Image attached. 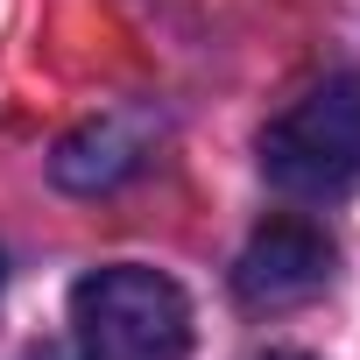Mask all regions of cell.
I'll return each instance as SVG.
<instances>
[{"label": "cell", "instance_id": "cell-6", "mask_svg": "<svg viewBox=\"0 0 360 360\" xmlns=\"http://www.w3.org/2000/svg\"><path fill=\"white\" fill-rule=\"evenodd\" d=\"M262 360H311V353H262Z\"/></svg>", "mask_w": 360, "mask_h": 360}, {"label": "cell", "instance_id": "cell-4", "mask_svg": "<svg viewBox=\"0 0 360 360\" xmlns=\"http://www.w3.org/2000/svg\"><path fill=\"white\" fill-rule=\"evenodd\" d=\"M148 148H155V120L127 106V113H99L78 134H64L50 169H57L64 191H113V184H127V176L148 162Z\"/></svg>", "mask_w": 360, "mask_h": 360}, {"label": "cell", "instance_id": "cell-1", "mask_svg": "<svg viewBox=\"0 0 360 360\" xmlns=\"http://www.w3.org/2000/svg\"><path fill=\"white\" fill-rule=\"evenodd\" d=\"M262 176L297 205H332L360 191V71L311 85L269 120Z\"/></svg>", "mask_w": 360, "mask_h": 360}, {"label": "cell", "instance_id": "cell-2", "mask_svg": "<svg viewBox=\"0 0 360 360\" xmlns=\"http://www.w3.org/2000/svg\"><path fill=\"white\" fill-rule=\"evenodd\" d=\"M71 325L85 360H184L191 353V297L162 269H92L71 290Z\"/></svg>", "mask_w": 360, "mask_h": 360}, {"label": "cell", "instance_id": "cell-5", "mask_svg": "<svg viewBox=\"0 0 360 360\" xmlns=\"http://www.w3.org/2000/svg\"><path fill=\"white\" fill-rule=\"evenodd\" d=\"M29 360H85V353H64V346H43V353H29Z\"/></svg>", "mask_w": 360, "mask_h": 360}, {"label": "cell", "instance_id": "cell-3", "mask_svg": "<svg viewBox=\"0 0 360 360\" xmlns=\"http://www.w3.org/2000/svg\"><path fill=\"white\" fill-rule=\"evenodd\" d=\"M332 240L325 226L311 219H269L248 248H240V269H233V290L255 304V311H290L304 297H318L332 283Z\"/></svg>", "mask_w": 360, "mask_h": 360}]
</instances>
